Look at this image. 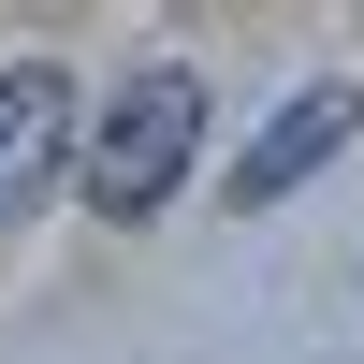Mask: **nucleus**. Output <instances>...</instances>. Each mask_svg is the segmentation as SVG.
Instances as JSON below:
<instances>
[{
    "label": "nucleus",
    "instance_id": "nucleus-1",
    "mask_svg": "<svg viewBox=\"0 0 364 364\" xmlns=\"http://www.w3.org/2000/svg\"><path fill=\"white\" fill-rule=\"evenodd\" d=\"M190 161H204V73L190 58H161V73H132L117 102H87V161H73V190H87V219H161L175 190H190Z\"/></svg>",
    "mask_w": 364,
    "mask_h": 364
},
{
    "label": "nucleus",
    "instance_id": "nucleus-2",
    "mask_svg": "<svg viewBox=\"0 0 364 364\" xmlns=\"http://www.w3.org/2000/svg\"><path fill=\"white\" fill-rule=\"evenodd\" d=\"M73 73L58 58H0V233L15 219H44V190L73 175Z\"/></svg>",
    "mask_w": 364,
    "mask_h": 364
},
{
    "label": "nucleus",
    "instance_id": "nucleus-3",
    "mask_svg": "<svg viewBox=\"0 0 364 364\" xmlns=\"http://www.w3.org/2000/svg\"><path fill=\"white\" fill-rule=\"evenodd\" d=\"M350 132H364V102H350V87H291V102H277V117L248 132V161H233V219H262V204H291V190H306V175L336 161Z\"/></svg>",
    "mask_w": 364,
    "mask_h": 364
}]
</instances>
